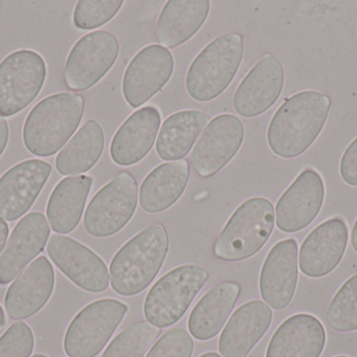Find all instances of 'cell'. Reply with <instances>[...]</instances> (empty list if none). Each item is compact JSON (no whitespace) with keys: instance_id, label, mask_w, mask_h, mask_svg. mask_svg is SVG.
Listing matches in <instances>:
<instances>
[{"instance_id":"cell-1","label":"cell","mask_w":357,"mask_h":357,"mask_svg":"<svg viewBox=\"0 0 357 357\" xmlns=\"http://www.w3.org/2000/svg\"><path fill=\"white\" fill-rule=\"evenodd\" d=\"M331 99L323 92H298L277 109L268 128V144L277 156L295 159L320 136L328 119Z\"/></svg>"},{"instance_id":"cell-2","label":"cell","mask_w":357,"mask_h":357,"mask_svg":"<svg viewBox=\"0 0 357 357\" xmlns=\"http://www.w3.org/2000/svg\"><path fill=\"white\" fill-rule=\"evenodd\" d=\"M169 237L162 224H154L128 241L110 264L113 291L133 297L152 284L167 259Z\"/></svg>"},{"instance_id":"cell-3","label":"cell","mask_w":357,"mask_h":357,"mask_svg":"<svg viewBox=\"0 0 357 357\" xmlns=\"http://www.w3.org/2000/svg\"><path fill=\"white\" fill-rule=\"evenodd\" d=\"M84 111L85 100L73 92H60L40 101L23 126L25 148L36 156L56 154L77 131Z\"/></svg>"},{"instance_id":"cell-4","label":"cell","mask_w":357,"mask_h":357,"mask_svg":"<svg viewBox=\"0 0 357 357\" xmlns=\"http://www.w3.org/2000/svg\"><path fill=\"white\" fill-rule=\"evenodd\" d=\"M243 57L241 34H225L212 40L195 57L187 71L185 86L190 98L209 102L232 83Z\"/></svg>"},{"instance_id":"cell-5","label":"cell","mask_w":357,"mask_h":357,"mask_svg":"<svg viewBox=\"0 0 357 357\" xmlns=\"http://www.w3.org/2000/svg\"><path fill=\"white\" fill-rule=\"evenodd\" d=\"M272 201L253 197L241 203L232 214L214 243V255L224 261L236 262L256 255L274 231Z\"/></svg>"},{"instance_id":"cell-6","label":"cell","mask_w":357,"mask_h":357,"mask_svg":"<svg viewBox=\"0 0 357 357\" xmlns=\"http://www.w3.org/2000/svg\"><path fill=\"white\" fill-rule=\"evenodd\" d=\"M208 279L207 270L195 264L178 266L165 274L144 300L146 321L158 328L175 325L186 314Z\"/></svg>"},{"instance_id":"cell-7","label":"cell","mask_w":357,"mask_h":357,"mask_svg":"<svg viewBox=\"0 0 357 357\" xmlns=\"http://www.w3.org/2000/svg\"><path fill=\"white\" fill-rule=\"evenodd\" d=\"M128 312V306L115 299L92 302L75 316L64 337L69 357H96L106 347Z\"/></svg>"},{"instance_id":"cell-8","label":"cell","mask_w":357,"mask_h":357,"mask_svg":"<svg viewBox=\"0 0 357 357\" xmlns=\"http://www.w3.org/2000/svg\"><path fill=\"white\" fill-rule=\"evenodd\" d=\"M138 184L129 172H121L102 187L90 201L84 217L86 232L106 238L121 232L137 207Z\"/></svg>"},{"instance_id":"cell-9","label":"cell","mask_w":357,"mask_h":357,"mask_svg":"<svg viewBox=\"0 0 357 357\" xmlns=\"http://www.w3.org/2000/svg\"><path fill=\"white\" fill-rule=\"evenodd\" d=\"M46 79V63L33 50H16L0 63V117L18 115L37 98Z\"/></svg>"},{"instance_id":"cell-10","label":"cell","mask_w":357,"mask_h":357,"mask_svg":"<svg viewBox=\"0 0 357 357\" xmlns=\"http://www.w3.org/2000/svg\"><path fill=\"white\" fill-rule=\"evenodd\" d=\"M119 42L108 31L83 36L69 52L64 67V83L69 89L83 92L100 81L116 62Z\"/></svg>"},{"instance_id":"cell-11","label":"cell","mask_w":357,"mask_h":357,"mask_svg":"<svg viewBox=\"0 0 357 357\" xmlns=\"http://www.w3.org/2000/svg\"><path fill=\"white\" fill-rule=\"evenodd\" d=\"M243 138L245 127L241 119L230 113L214 117L206 126L191 153L193 169L203 178L215 175L237 154Z\"/></svg>"},{"instance_id":"cell-12","label":"cell","mask_w":357,"mask_h":357,"mask_svg":"<svg viewBox=\"0 0 357 357\" xmlns=\"http://www.w3.org/2000/svg\"><path fill=\"white\" fill-rule=\"evenodd\" d=\"M175 60L169 48L151 44L132 59L123 80L126 102L138 108L158 94L171 80Z\"/></svg>"},{"instance_id":"cell-13","label":"cell","mask_w":357,"mask_h":357,"mask_svg":"<svg viewBox=\"0 0 357 357\" xmlns=\"http://www.w3.org/2000/svg\"><path fill=\"white\" fill-rule=\"evenodd\" d=\"M47 254L56 268L83 291L100 293L108 289L110 276L106 263L83 243L54 234L50 236Z\"/></svg>"},{"instance_id":"cell-14","label":"cell","mask_w":357,"mask_h":357,"mask_svg":"<svg viewBox=\"0 0 357 357\" xmlns=\"http://www.w3.org/2000/svg\"><path fill=\"white\" fill-rule=\"evenodd\" d=\"M325 199L322 176L306 168L281 195L276 205V224L283 233H297L318 217Z\"/></svg>"},{"instance_id":"cell-15","label":"cell","mask_w":357,"mask_h":357,"mask_svg":"<svg viewBox=\"0 0 357 357\" xmlns=\"http://www.w3.org/2000/svg\"><path fill=\"white\" fill-rule=\"evenodd\" d=\"M285 73L281 61L266 54L243 78L233 96V107L241 117H255L278 101L284 87Z\"/></svg>"},{"instance_id":"cell-16","label":"cell","mask_w":357,"mask_h":357,"mask_svg":"<svg viewBox=\"0 0 357 357\" xmlns=\"http://www.w3.org/2000/svg\"><path fill=\"white\" fill-rule=\"evenodd\" d=\"M349 232L343 218L335 217L317 226L300 247L299 265L310 278L328 276L339 266L347 249Z\"/></svg>"},{"instance_id":"cell-17","label":"cell","mask_w":357,"mask_h":357,"mask_svg":"<svg viewBox=\"0 0 357 357\" xmlns=\"http://www.w3.org/2000/svg\"><path fill=\"white\" fill-rule=\"evenodd\" d=\"M52 173V166L41 159H27L0 177V218L15 221L35 203Z\"/></svg>"},{"instance_id":"cell-18","label":"cell","mask_w":357,"mask_h":357,"mask_svg":"<svg viewBox=\"0 0 357 357\" xmlns=\"http://www.w3.org/2000/svg\"><path fill=\"white\" fill-rule=\"evenodd\" d=\"M298 256L297 241L289 238L276 243L264 260L260 272V295L273 309H284L295 296L299 275Z\"/></svg>"},{"instance_id":"cell-19","label":"cell","mask_w":357,"mask_h":357,"mask_svg":"<svg viewBox=\"0 0 357 357\" xmlns=\"http://www.w3.org/2000/svg\"><path fill=\"white\" fill-rule=\"evenodd\" d=\"M54 272L45 256L29 264L6 291L4 306L12 320H24L39 312L52 297Z\"/></svg>"},{"instance_id":"cell-20","label":"cell","mask_w":357,"mask_h":357,"mask_svg":"<svg viewBox=\"0 0 357 357\" xmlns=\"http://www.w3.org/2000/svg\"><path fill=\"white\" fill-rule=\"evenodd\" d=\"M50 235L47 220L39 212L27 214L17 224L0 256V285L12 282L44 251Z\"/></svg>"},{"instance_id":"cell-21","label":"cell","mask_w":357,"mask_h":357,"mask_svg":"<svg viewBox=\"0 0 357 357\" xmlns=\"http://www.w3.org/2000/svg\"><path fill=\"white\" fill-rule=\"evenodd\" d=\"M161 125L160 110L144 106L130 115L119 128L110 145V155L116 165H135L152 150Z\"/></svg>"},{"instance_id":"cell-22","label":"cell","mask_w":357,"mask_h":357,"mask_svg":"<svg viewBox=\"0 0 357 357\" xmlns=\"http://www.w3.org/2000/svg\"><path fill=\"white\" fill-rule=\"evenodd\" d=\"M273 321L270 306L260 300L248 302L229 320L218 341L222 357H247L268 333Z\"/></svg>"},{"instance_id":"cell-23","label":"cell","mask_w":357,"mask_h":357,"mask_svg":"<svg viewBox=\"0 0 357 357\" xmlns=\"http://www.w3.org/2000/svg\"><path fill=\"white\" fill-rule=\"evenodd\" d=\"M326 345V331L312 314H295L278 327L266 357H320Z\"/></svg>"},{"instance_id":"cell-24","label":"cell","mask_w":357,"mask_h":357,"mask_svg":"<svg viewBox=\"0 0 357 357\" xmlns=\"http://www.w3.org/2000/svg\"><path fill=\"white\" fill-rule=\"evenodd\" d=\"M238 283L222 282L199 300L188 319L190 335L197 341H209L220 333L241 296Z\"/></svg>"},{"instance_id":"cell-25","label":"cell","mask_w":357,"mask_h":357,"mask_svg":"<svg viewBox=\"0 0 357 357\" xmlns=\"http://www.w3.org/2000/svg\"><path fill=\"white\" fill-rule=\"evenodd\" d=\"M190 175L188 161H169L155 168L140 187L139 203L146 213L167 211L181 198Z\"/></svg>"},{"instance_id":"cell-26","label":"cell","mask_w":357,"mask_h":357,"mask_svg":"<svg viewBox=\"0 0 357 357\" xmlns=\"http://www.w3.org/2000/svg\"><path fill=\"white\" fill-rule=\"evenodd\" d=\"M209 10L208 0H169L157 21V42L165 48L182 45L203 27Z\"/></svg>"},{"instance_id":"cell-27","label":"cell","mask_w":357,"mask_h":357,"mask_svg":"<svg viewBox=\"0 0 357 357\" xmlns=\"http://www.w3.org/2000/svg\"><path fill=\"white\" fill-rule=\"evenodd\" d=\"M92 184L93 178L88 175L66 177L56 184L46 207L54 232L69 234L79 226Z\"/></svg>"},{"instance_id":"cell-28","label":"cell","mask_w":357,"mask_h":357,"mask_svg":"<svg viewBox=\"0 0 357 357\" xmlns=\"http://www.w3.org/2000/svg\"><path fill=\"white\" fill-rule=\"evenodd\" d=\"M209 121V115L192 109L169 115L162 124L157 138V154L167 161L184 159Z\"/></svg>"},{"instance_id":"cell-29","label":"cell","mask_w":357,"mask_h":357,"mask_svg":"<svg viewBox=\"0 0 357 357\" xmlns=\"http://www.w3.org/2000/svg\"><path fill=\"white\" fill-rule=\"evenodd\" d=\"M105 148V133L96 119L86 122L56 159L61 175L85 173L100 161Z\"/></svg>"},{"instance_id":"cell-30","label":"cell","mask_w":357,"mask_h":357,"mask_svg":"<svg viewBox=\"0 0 357 357\" xmlns=\"http://www.w3.org/2000/svg\"><path fill=\"white\" fill-rule=\"evenodd\" d=\"M160 335V329L148 322H137L119 333L102 357H144Z\"/></svg>"},{"instance_id":"cell-31","label":"cell","mask_w":357,"mask_h":357,"mask_svg":"<svg viewBox=\"0 0 357 357\" xmlns=\"http://www.w3.org/2000/svg\"><path fill=\"white\" fill-rule=\"evenodd\" d=\"M327 323L333 330H357V274L346 281L331 300L326 314Z\"/></svg>"},{"instance_id":"cell-32","label":"cell","mask_w":357,"mask_h":357,"mask_svg":"<svg viewBox=\"0 0 357 357\" xmlns=\"http://www.w3.org/2000/svg\"><path fill=\"white\" fill-rule=\"evenodd\" d=\"M123 0H81L73 12L77 29H96L112 20L123 8Z\"/></svg>"},{"instance_id":"cell-33","label":"cell","mask_w":357,"mask_h":357,"mask_svg":"<svg viewBox=\"0 0 357 357\" xmlns=\"http://www.w3.org/2000/svg\"><path fill=\"white\" fill-rule=\"evenodd\" d=\"M33 345L31 327L24 322L14 323L0 337V357H29Z\"/></svg>"},{"instance_id":"cell-34","label":"cell","mask_w":357,"mask_h":357,"mask_svg":"<svg viewBox=\"0 0 357 357\" xmlns=\"http://www.w3.org/2000/svg\"><path fill=\"white\" fill-rule=\"evenodd\" d=\"M193 346L192 337L187 330L174 328L158 340L146 357H191Z\"/></svg>"},{"instance_id":"cell-35","label":"cell","mask_w":357,"mask_h":357,"mask_svg":"<svg viewBox=\"0 0 357 357\" xmlns=\"http://www.w3.org/2000/svg\"><path fill=\"white\" fill-rule=\"evenodd\" d=\"M340 174L346 184L357 187V138L347 147L342 156Z\"/></svg>"},{"instance_id":"cell-36","label":"cell","mask_w":357,"mask_h":357,"mask_svg":"<svg viewBox=\"0 0 357 357\" xmlns=\"http://www.w3.org/2000/svg\"><path fill=\"white\" fill-rule=\"evenodd\" d=\"M8 134L10 132H8V122L3 117H0V156L6 150L8 142Z\"/></svg>"},{"instance_id":"cell-37","label":"cell","mask_w":357,"mask_h":357,"mask_svg":"<svg viewBox=\"0 0 357 357\" xmlns=\"http://www.w3.org/2000/svg\"><path fill=\"white\" fill-rule=\"evenodd\" d=\"M8 236V226L4 220L0 218V253L6 245Z\"/></svg>"},{"instance_id":"cell-38","label":"cell","mask_w":357,"mask_h":357,"mask_svg":"<svg viewBox=\"0 0 357 357\" xmlns=\"http://www.w3.org/2000/svg\"><path fill=\"white\" fill-rule=\"evenodd\" d=\"M351 245L352 247H354V251H356L357 253V218L356 222H354V228H352Z\"/></svg>"},{"instance_id":"cell-39","label":"cell","mask_w":357,"mask_h":357,"mask_svg":"<svg viewBox=\"0 0 357 357\" xmlns=\"http://www.w3.org/2000/svg\"><path fill=\"white\" fill-rule=\"evenodd\" d=\"M6 324V316H4L3 309L0 306V327L3 326Z\"/></svg>"},{"instance_id":"cell-40","label":"cell","mask_w":357,"mask_h":357,"mask_svg":"<svg viewBox=\"0 0 357 357\" xmlns=\"http://www.w3.org/2000/svg\"><path fill=\"white\" fill-rule=\"evenodd\" d=\"M199 357H222L220 354L216 352H207V354H203V356Z\"/></svg>"},{"instance_id":"cell-41","label":"cell","mask_w":357,"mask_h":357,"mask_svg":"<svg viewBox=\"0 0 357 357\" xmlns=\"http://www.w3.org/2000/svg\"><path fill=\"white\" fill-rule=\"evenodd\" d=\"M33 357H48V356H44V354H35V356H33Z\"/></svg>"},{"instance_id":"cell-42","label":"cell","mask_w":357,"mask_h":357,"mask_svg":"<svg viewBox=\"0 0 357 357\" xmlns=\"http://www.w3.org/2000/svg\"><path fill=\"white\" fill-rule=\"evenodd\" d=\"M335 357H349V356H335Z\"/></svg>"}]
</instances>
